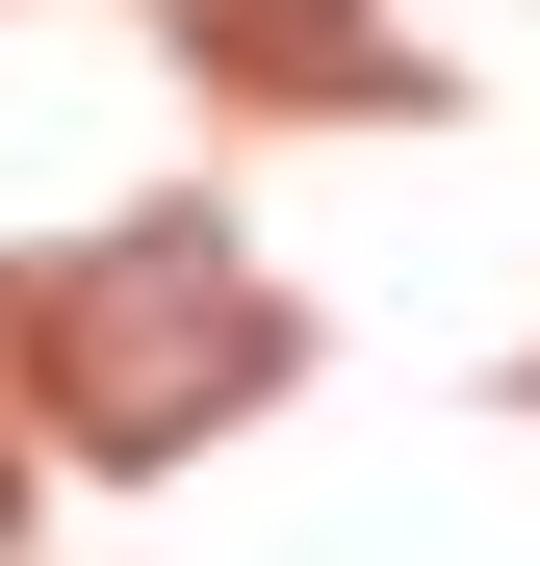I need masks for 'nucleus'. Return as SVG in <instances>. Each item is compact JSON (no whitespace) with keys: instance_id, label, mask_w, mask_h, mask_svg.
Here are the masks:
<instances>
[{"instance_id":"f257e3e1","label":"nucleus","mask_w":540,"mask_h":566,"mask_svg":"<svg viewBox=\"0 0 540 566\" xmlns=\"http://www.w3.org/2000/svg\"><path fill=\"white\" fill-rule=\"evenodd\" d=\"M52 360H77V412H104V438H180V412H232L257 360H284V310H257L232 258H104V283L52 310Z\"/></svg>"}]
</instances>
